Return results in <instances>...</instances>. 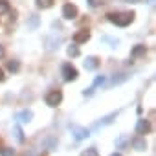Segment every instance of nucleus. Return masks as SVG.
<instances>
[{
	"label": "nucleus",
	"instance_id": "25",
	"mask_svg": "<svg viewBox=\"0 0 156 156\" xmlns=\"http://www.w3.org/2000/svg\"><path fill=\"white\" fill-rule=\"evenodd\" d=\"M105 83V77L103 75H98L96 79H94V87H98V85H103Z\"/></svg>",
	"mask_w": 156,
	"mask_h": 156
},
{
	"label": "nucleus",
	"instance_id": "18",
	"mask_svg": "<svg viewBox=\"0 0 156 156\" xmlns=\"http://www.w3.org/2000/svg\"><path fill=\"white\" fill-rule=\"evenodd\" d=\"M26 26H28V30H35L37 26H39V17H30V20L26 22Z\"/></svg>",
	"mask_w": 156,
	"mask_h": 156
},
{
	"label": "nucleus",
	"instance_id": "6",
	"mask_svg": "<svg viewBox=\"0 0 156 156\" xmlns=\"http://www.w3.org/2000/svg\"><path fill=\"white\" fill-rule=\"evenodd\" d=\"M59 44H61V35H57V33H51L48 39H46V50H55V48H59Z\"/></svg>",
	"mask_w": 156,
	"mask_h": 156
},
{
	"label": "nucleus",
	"instance_id": "29",
	"mask_svg": "<svg viewBox=\"0 0 156 156\" xmlns=\"http://www.w3.org/2000/svg\"><path fill=\"white\" fill-rule=\"evenodd\" d=\"M4 81V72H2V68H0V83Z\"/></svg>",
	"mask_w": 156,
	"mask_h": 156
},
{
	"label": "nucleus",
	"instance_id": "3",
	"mask_svg": "<svg viewBox=\"0 0 156 156\" xmlns=\"http://www.w3.org/2000/svg\"><path fill=\"white\" fill-rule=\"evenodd\" d=\"M44 101H46L48 107H59L61 101H62V92H61V90H50V92L46 94Z\"/></svg>",
	"mask_w": 156,
	"mask_h": 156
},
{
	"label": "nucleus",
	"instance_id": "7",
	"mask_svg": "<svg viewBox=\"0 0 156 156\" xmlns=\"http://www.w3.org/2000/svg\"><path fill=\"white\" fill-rule=\"evenodd\" d=\"M90 39V31L88 30H79L75 35H73V42L75 44H83V42H87Z\"/></svg>",
	"mask_w": 156,
	"mask_h": 156
},
{
	"label": "nucleus",
	"instance_id": "13",
	"mask_svg": "<svg viewBox=\"0 0 156 156\" xmlns=\"http://www.w3.org/2000/svg\"><path fill=\"white\" fill-rule=\"evenodd\" d=\"M99 66V59L98 57H87L85 59V70H96Z\"/></svg>",
	"mask_w": 156,
	"mask_h": 156
},
{
	"label": "nucleus",
	"instance_id": "16",
	"mask_svg": "<svg viewBox=\"0 0 156 156\" xmlns=\"http://www.w3.org/2000/svg\"><path fill=\"white\" fill-rule=\"evenodd\" d=\"M42 145H44L46 149H50V151H51V149H55V147H57V140L50 136V138H46V140H44V143H42Z\"/></svg>",
	"mask_w": 156,
	"mask_h": 156
},
{
	"label": "nucleus",
	"instance_id": "26",
	"mask_svg": "<svg viewBox=\"0 0 156 156\" xmlns=\"http://www.w3.org/2000/svg\"><path fill=\"white\" fill-rule=\"evenodd\" d=\"M125 141H127V138H125V136H119V138L116 140V145H118V147H121V145H123Z\"/></svg>",
	"mask_w": 156,
	"mask_h": 156
},
{
	"label": "nucleus",
	"instance_id": "12",
	"mask_svg": "<svg viewBox=\"0 0 156 156\" xmlns=\"http://www.w3.org/2000/svg\"><path fill=\"white\" fill-rule=\"evenodd\" d=\"M132 147H134L136 151H145V149H147V141H145V138H143V136L134 138V140H132Z\"/></svg>",
	"mask_w": 156,
	"mask_h": 156
},
{
	"label": "nucleus",
	"instance_id": "20",
	"mask_svg": "<svg viewBox=\"0 0 156 156\" xmlns=\"http://www.w3.org/2000/svg\"><path fill=\"white\" fill-rule=\"evenodd\" d=\"M51 4H53V0H37V6L41 9H48V8H51Z\"/></svg>",
	"mask_w": 156,
	"mask_h": 156
},
{
	"label": "nucleus",
	"instance_id": "23",
	"mask_svg": "<svg viewBox=\"0 0 156 156\" xmlns=\"http://www.w3.org/2000/svg\"><path fill=\"white\" fill-rule=\"evenodd\" d=\"M81 156H99V152H98V149H87V151H83L81 152Z\"/></svg>",
	"mask_w": 156,
	"mask_h": 156
},
{
	"label": "nucleus",
	"instance_id": "27",
	"mask_svg": "<svg viewBox=\"0 0 156 156\" xmlns=\"http://www.w3.org/2000/svg\"><path fill=\"white\" fill-rule=\"evenodd\" d=\"M92 92H94V87H92V88H88V90H85V92H83V96H92Z\"/></svg>",
	"mask_w": 156,
	"mask_h": 156
},
{
	"label": "nucleus",
	"instance_id": "31",
	"mask_svg": "<svg viewBox=\"0 0 156 156\" xmlns=\"http://www.w3.org/2000/svg\"><path fill=\"white\" fill-rule=\"evenodd\" d=\"M149 6H154V0H149V2H147Z\"/></svg>",
	"mask_w": 156,
	"mask_h": 156
},
{
	"label": "nucleus",
	"instance_id": "17",
	"mask_svg": "<svg viewBox=\"0 0 156 156\" xmlns=\"http://www.w3.org/2000/svg\"><path fill=\"white\" fill-rule=\"evenodd\" d=\"M9 2L8 0H0V15H6V13H9Z\"/></svg>",
	"mask_w": 156,
	"mask_h": 156
},
{
	"label": "nucleus",
	"instance_id": "15",
	"mask_svg": "<svg viewBox=\"0 0 156 156\" xmlns=\"http://www.w3.org/2000/svg\"><path fill=\"white\" fill-rule=\"evenodd\" d=\"M13 134H15V138H17V141H19V143H22V141H24V132H22L20 125H15V127H13Z\"/></svg>",
	"mask_w": 156,
	"mask_h": 156
},
{
	"label": "nucleus",
	"instance_id": "9",
	"mask_svg": "<svg viewBox=\"0 0 156 156\" xmlns=\"http://www.w3.org/2000/svg\"><path fill=\"white\" fill-rule=\"evenodd\" d=\"M31 118H33V112H31V110H28V108H26V110H20V112L15 116V119H17V121H20V123H30V121H31Z\"/></svg>",
	"mask_w": 156,
	"mask_h": 156
},
{
	"label": "nucleus",
	"instance_id": "33",
	"mask_svg": "<svg viewBox=\"0 0 156 156\" xmlns=\"http://www.w3.org/2000/svg\"><path fill=\"white\" fill-rule=\"evenodd\" d=\"M127 2H138V0H127Z\"/></svg>",
	"mask_w": 156,
	"mask_h": 156
},
{
	"label": "nucleus",
	"instance_id": "10",
	"mask_svg": "<svg viewBox=\"0 0 156 156\" xmlns=\"http://www.w3.org/2000/svg\"><path fill=\"white\" fill-rule=\"evenodd\" d=\"M149 130H151L149 121H147V119H138V123H136V132H138L140 136H143V134H147Z\"/></svg>",
	"mask_w": 156,
	"mask_h": 156
},
{
	"label": "nucleus",
	"instance_id": "22",
	"mask_svg": "<svg viewBox=\"0 0 156 156\" xmlns=\"http://www.w3.org/2000/svg\"><path fill=\"white\" fill-rule=\"evenodd\" d=\"M0 156H15V149H9V147L0 149Z\"/></svg>",
	"mask_w": 156,
	"mask_h": 156
},
{
	"label": "nucleus",
	"instance_id": "8",
	"mask_svg": "<svg viewBox=\"0 0 156 156\" xmlns=\"http://www.w3.org/2000/svg\"><path fill=\"white\" fill-rule=\"evenodd\" d=\"M147 53V46L143 44H136L132 50H130V59H138V57H143Z\"/></svg>",
	"mask_w": 156,
	"mask_h": 156
},
{
	"label": "nucleus",
	"instance_id": "1",
	"mask_svg": "<svg viewBox=\"0 0 156 156\" xmlns=\"http://www.w3.org/2000/svg\"><path fill=\"white\" fill-rule=\"evenodd\" d=\"M107 17H108V20H110L112 24L121 26V28L129 26V24L134 20V13H108Z\"/></svg>",
	"mask_w": 156,
	"mask_h": 156
},
{
	"label": "nucleus",
	"instance_id": "24",
	"mask_svg": "<svg viewBox=\"0 0 156 156\" xmlns=\"http://www.w3.org/2000/svg\"><path fill=\"white\" fill-rule=\"evenodd\" d=\"M103 41H105V42H110V44H112V48H116V46L119 44V41H118V39H112V37H107V35L103 37Z\"/></svg>",
	"mask_w": 156,
	"mask_h": 156
},
{
	"label": "nucleus",
	"instance_id": "14",
	"mask_svg": "<svg viewBox=\"0 0 156 156\" xmlns=\"http://www.w3.org/2000/svg\"><path fill=\"white\" fill-rule=\"evenodd\" d=\"M127 79H129L127 73H116V75L112 77V85H121V83H125Z\"/></svg>",
	"mask_w": 156,
	"mask_h": 156
},
{
	"label": "nucleus",
	"instance_id": "2",
	"mask_svg": "<svg viewBox=\"0 0 156 156\" xmlns=\"http://www.w3.org/2000/svg\"><path fill=\"white\" fill-rule=\"evenodd\" d=\"M61 73H62V79L66 81V83H70V81H75L77 79V70L70 64V62H64L62 64V68H61Z\"/></svg>",
	"mask_w": 156,
	"mask_h": 156
},
{
	"label": "nucleus",
	"instance_id": "32",
	"mask_svg": "<svg viewBox=\"0 0 156 156\" xmlns=\"http://www.w3.org/2000/svg\"><path fill=\"white\" fill-rule=\"evenodd\" d=\"M112 156H121V154H119V152H114V154H112Z\"/></svg>",
	"mask_w": 156,
	"mask_h": 156
},
{
	"label": "nucleus",
	"instance_id": "5",
	"mask_svg": "<svg viewBox=\"0 0 156 156\" xmlns=\"http://www.w3.org/2000/svg\"><path fill=\"white\" fill-rule=\"evenodd\" d=\"M77 13H79V11H77V8H75L73 4H64V6H62V17H64L66 20H73V19L77 17Z\"/></svg>",
	"mask_w": 156,
	"mask_h": 156
},
{
	"label": "nucleus",
	"instance_id": "19",
	"mask_svg": "<svg viewBox=\"0 0 156 156\" xmlns=\"http://www.w3.org/2000/svg\"><path fill=\"white\" fill-rule=\"evenodd\" d=\"M8 70L13 72V73H17V72L20 70V62H19V61H9V62H8Z\"/></svg>",
	"mask_w": 156,
	"mask_h": 156
},
{
	"label": "nucleus",
	"instance_id": "28",
	"mask_svg": "<svg viewBox=\"0 0 156 156\" xmlns=\"http://www.w3.org/2000/svg\"><path fill=\"white\" fill-rule=\"evenodd\" d=\"M4 53H6V50H4V46H2V44H0V59L4 57Z\"/></svg>",
	"mask_w": 156,
	"mask_h": 156
},
{
	"label": "nucleus",
	"instance_id": "21",
	"mask_svg": "<svg viewBox=\"0 0 156 156\" xmlns=\"http://www.w3.org/2000/svg\"><path fill=\"white\" fill-rule=\"evenodd\" d=\"M68 55L70 57H77V55H79V48H77V44H73V46H68Z\"/></svg>",
	"mask_w": 156,
	"mask_h": 156
},
{
	"label": "nucleus",
	"instance_id": "11",
	"mask_svg": "<svg viewBox=\"0 0 156 156\" xmlns=\"http://www.w3.org/2000/svg\"><path fill=\"white\" fill-rule=\"evenodd\" d=\"M116 118H118V112H112V114H108L107 118H103L101 121H98V123H96L94 127H96V129H101V127H105V125H108V123H112V121H114Z\"/></svg>",
	"mask_w": 156,
	"mask_h": 156
},
{
	"label": "nucleus",
	"instance_id": "4",
	"mask_svg": "<svg viewBox=\"0 0 156 156\" xmlns=\"http://www.w3.org/2000/svg\"><path fill=\"white\" fill-rule=\"evenodd\" d=\"M70 130H72V134H73V138H75L77 141L87 140V138L90 136V130L85 129V127H79V125H70Z\"/></svg>",
	"mask_w": 156,
	"mask_h": 156
},
{
	"label": "nucleus",
	"instance_id": "30",
	"mask_svg": "<svg viewBox=\"0 0 156 156\" xmlns=\"http://www.w3.org/2000/svg\"><path fill=\"white\" fill-rule=\"evenodd\" d=\"M88 4H90V6H98V2H96V0H88Z\"/></svg>",
	"mask_w": 156,
	"mask_h": 156
}]
</instances>
